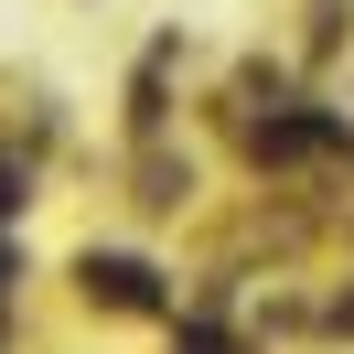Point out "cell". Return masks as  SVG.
<instances>
[{
	"label": "cell",
	"mask_w": 354,
	"mask_h": 354,
	"mask_svg": "<svg viewBox=\"0 0 354 354\" xmlns=\"http://www.w3.org/2000/svg\"><path fill=\"white\" fill-rule=\"evenodd\" d=\"M86 290L118 301V311H151V268H140V258H86Z\"/></svg>",
	"instance_id": "1"
},
{
	"label": "cell",
	"mask_w": 354,
	"mask_h": 354,
	"mask_svg": "<svg viewBox=\"0 0 354 354\" xmlns=\"http://www.w3.org/2000/svg\"><path fill=\"white\" fill-rule=\"evenodd\" d=\"M333 322H344V333H354V290H344V311H333Z\"/></svg>",
	"instance_id": "2"
}]
</instances>
